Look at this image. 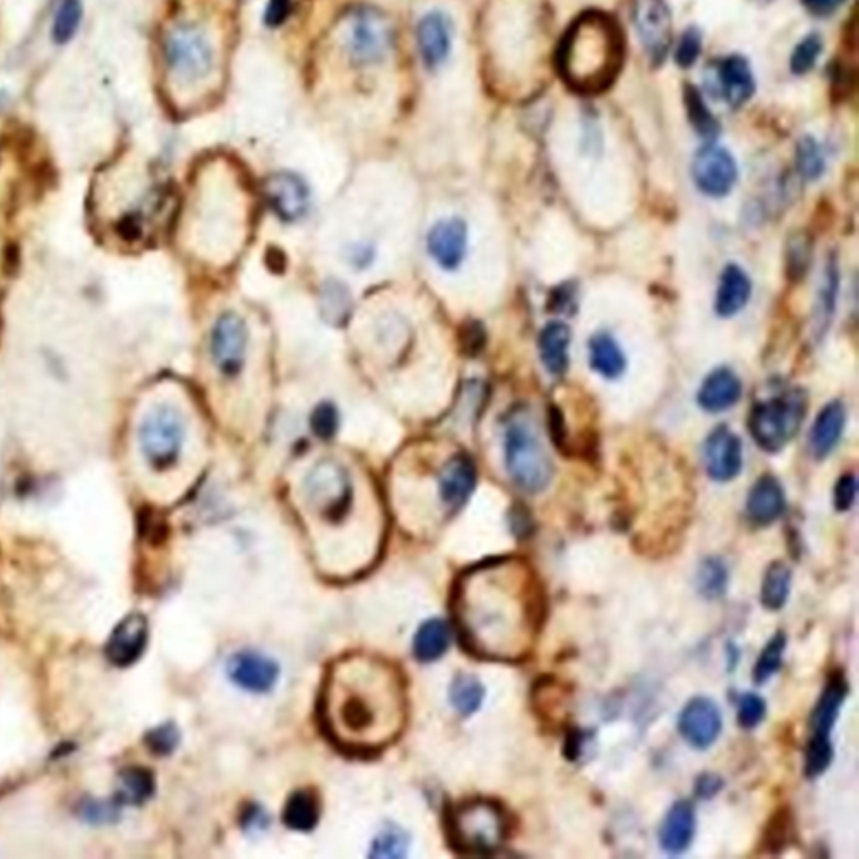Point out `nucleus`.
<instances>
[{
    "instance_id": "obj_28",
    "label": "nucleus",
    "mask_w": 859,
    "mask_h": 859,
    "mask_svg": "<svg viewBox=\"0 0 859 859\" xmlns=\"http://www.w3.org/2000/svg\"><path fill=\"white\" fill-rule=\"evenodd\" d=\"M848 695V683L843 675H834L824 688L823 695L819 697L818 705L811 717V729L813 737H831V730L839 717V710L843 707L844 700Z\"/></svg>"
},
{
    "instance_id": "obj_30",
    "label": "nucleus",
    "mask_w": 859,
    "mask_h": 859,
    "mask_svg": "<svg viewBox=\"0 0 859 859\" xmlns=\"http://www.w3.org/2000/svg\"><path fill=\"white\" fill-rule=\"evenodd\" d=\"M589 365L608 380H615L625 373V353L611 334L599 333L589 339Z\"/></svg>"
},
{
    "instance_id": "obj_23",
    "label": "nucleus",
    "mask_w": 859,
    "mask_h": 859,
    "mask_svg": "<svg viewBox=\"0 0 859 859\" xmlns=\"http://www.w3.org/2000/svg\"><path fill=\"white\" fill-rule=\"evenodd\" d=\"M786 495L779 480L764 475L755 482L747 497V516L757 526H769L784 514Z\"/></svg>"
},
{
    "instance_id": "obj_47",
    "label": "nucleus",
    "mask_w": 859,
    "mask_h": 859,
    "mask_svg": "<svg viewBox=\"0 0 859 859\" xmlns=\"http://www.w3.org/2000/svg\"><path fill=\"white\" fill-rule=\"evenodd\" d=\"M823 53V39L818 34L804 37L796 49L792 51L791 71L796 74H806L814 68L819 56Z\"/></svg>"
},
{
    "instance_id": "obj_41",
    "label": "nucleus",
    "mask_w": 859,
    "mask_h": 859,
    "mask_svg": "<svg viewBox=\"0 0 859 859\" xmlns=\"http://www.w3.org/2000/svg\"><path fill=\"white\" fill-rule=\"evenodd\" d=\"M349 308H351V297L346 287L341 286L339 282H326L321 294V311L324 318L331 324L344 323V319L348 318Z\"/></svg>"
},
{
    "instance_id": "obj_53",
    "label": "nucleus",
    "mask_w": 859,
    "mask_h": 859,
    "mask_svg": "<svg viewBox=\"0 0 859 859\" xmlns=\"http://www.w3.org/2000/svg\"><path fill=\"white\" fill-rule=\"evenodd\" d=\"M148 745L157 754H170L178 744V732L173 725H162L148 735Z\"/></svg>"
},
{
    "instance_id": "obj_59",
    "label": "nucleus",
    "mask_w": 859,
    "mask_h": 859,
    "mask_svg": "<svg viewBox=\"0 0 859 859\" xmlns=\"http://www.w3.org/2000/svg\"><path fill=\"white\" fill-rule=\"evenodd\" d=\"M349 262L358 269L368 267L375 257V252L370 245H355L353 249H349Z\"/></svg>"
},
{
    "instance_id": "obj_2",
    "label": "nucleus",
    "mask_w": 859,
    "mask_h": 859,
    "mask_svg": "<svg viewBox=\"0 0 859 859\" xmlns=\"http://www.w3.org/2000/svg\"><path fill=\"white\" fill-rule=\"evenodd\" d=\"M323 715L331 737L346 749L385 745L395 739L405 719L398 670L368 656L341 660L324 688Z\"/></svg>"
},
{
    "instance_id": "obj_19",
    "label": "nucleus",
    "mask_w": 859,
    "mask_h": 859,
    "mask_svg": "<svg viewBox=\"0 0 859 859\" xmlns=\"http://www.w3.org/2000/svg\"><path fill=\"white\" fill-rule=\"evenodd\" d=\"M148 641V623L143 615L126 616L111 633L106 656L116 667H130L143 655Z\"/></svg>"
},
{
    "instance_id": "obj_48",
    "label": "nucleus",
    "mask_w": 859,
    "mask_h": 859,
    "mask_svg": "<svg viewBox=\"0 0 859 859\" xmlns=\"http://www.w3.org/2000/svg\"><path fill=\"white\" fill-rule=\"evenodd\" d=\"M766 702L755 693H745L739 700L737 720L744 729H754L766 717Z\"/></svg>"
},
{
    "instance_id": "obj_35",
    "label": "nucleus",
    "mask_w": 859,
    "mask_h": 859,
    "mask_svg": "<svg viewBox=\"0 0 859 859\" xmlns=\"http://www.w3.org/2000/svg\"><path fill=\"white\" fill-rule=\"evenodd\" d=\"M813 261V242L807 232H794L786 245V272L789 281L804 279Z\"/></svg>"
},
{
    "instance_id": "obj_32",
    "label": "nucleus",
    "mask_w": 859,
    "mask_h": 859,
    "mask_svg": "<svg viewBox=\"0 0 859 859\" xmlns=\"http://www.w3.org/2000/svg\"><path fill=\"white\" fill-rule=\"evenodd\" d=\"M450 628L442 620H430L418 630L413 650L420 662H435L448 650Z\"/></svg>"
},
{
    "instance_id": "obj_24",
    "label": "nucleus",
    "mask_w": 859,
    "mask_h": 859,
    "mask_svg": "<svg viewBox=\"0 0 859 859\" xmlns=\"http://www.w3.org/2000/svg\"><path fill=\"white\" fill-rule=\"evenodd\" d=\"M742 395L739 376L729 368L712 371L698 391V405L705 412L719 413L734 407Z\"/></svg>"
},
{
    "instance_id": "obj_50",
    "label": "nucleus",
    "mask_w": 859,
    "mask_h": 859,
    "mask_svg": "<svg viewBox=\"0 0 859 859\" xmlns=\"http://www.w3.org/2000/svg\"><path fill=\"white\" fill-rule=\"evenodd\" d=\"M700 53H702V34L697 27H690L683 32L677 47V54H675V61L680 68H692L693 64L697 63Z\"/></svg>"
},
{
    "instance_id": "obj_44",
    "label": "nucleus",
    "mask_w": 859,
    "mask_h": 859,
    "mask_svg": "<svg viewBox=\"0 0 859 859\" xmlns=\"http://www.w3.org/2000/svg\"><path fill=\"white\" fill-rule=\"evenodd\" d=\"M408 836L401 829L386 828L371 844V858L398 859L407 854Z\"/></svg>"
},
{
    "instance_id": "obj_18",
    "label": "nucleus",
    "mask_w": 859,
    "mask_h": 859,
    "mask_svg": "<svg viewBox=\"0 0 859 859\" xmlns=\"http://www.w3.org/2000/svg\"><path fill=\"white\" fill-rule=\"evenodd\" d=\"M227 670L232 682L249 692H269L279 678L276 663L256 651H240L232 656Z\"/></svg>"
},
{
    "instance_id": "obj_43",
    "label": "nucleus",
    "mask_w": 859,
    "mask_h": 859,
    "mask_svg": "<svg viewBox=\"0 0 859 859\" xmlns=\"http://www.w3.org/2000/svg\"><path fill=\"white\" fill-rule=\"evenodd\" d=\"M797 168L806 180H818L824 173L823 150L811 136H804L797 145Z\"/></svg>"
},
{
    "instance_id": "obj_38",
    "label": "nucleus",
    "mask_w": 859,
    "mask_h": 859,
    "mask_svg": "<svg viewBox=\"0 0 859 859\" xmlns=\"http://www.w3.org/2000/svg\"><path fill=\"white\" fill-rule=\"evenodd\" d=\"M729 583V571L724 561L719 558H709L703 561L698 569V591L703 598L719 599L725 594Z\"/></svg>"
},
{
    "instance_id": "obj_3",
    "label": "nucleus",
    "mask_w": 859,
    "mask_h": 859,
    "mask_svg": "<svg viewBox=\"0 0 859 859\" xmlns=\"http://www.w3.org/2000/svg\"><path fill=\"white\" fill-rule=\"evenodd\" d=\"M625 32L608 12H584L559 42L556 68L566 86L581 96L608 91L625 64Z\"/></svg>"
},
{
    "instance_id": "obj_20",
    "label": "nucleus",
    "mask_w": 859,
    "mask_h": 859,
    "mask_svg": "<svg viewBox=\"0 0 859 859\" xmlns=\"http://www.w3.org/2000/svg\"><path fill=\"white\" fill-rule=\"evenodd\" d=\"M477 484V470L470 457L460 453L448 460L440 477H438V492L448 511H459L460 507L469 500Z\"/></svg>"
},
{
    "instance_id": "obj_16",
    "label": "nucleus",
    "mask_w": 859,
    "mask_h": 859,
    "mask_svg": "<svg viewBox=\"0 0 859 859\" xmlns=\"http://www.w3.org/2000/svg\"><path fill=\"white\" fill-rule=\"evenodd\" d=\"M467 242L469 230L464 220H440L428 232V252L445 271H453L462 264L467 254Z\"/></svg>"
},
{
    "instance_id": "obj_14",
    "label": "nucleus",
    "mask_w": 859,
    "mask_h": 859,
    "mask_svg": "<svg viewBox=\"0 0 859 859\" xmlns=\"http://www.w3.org/2000/svg\"><path fill=\"white\" fill-rule=\"evenodd\" d=\"M678 730L695 749H709L722 732V714L714 700L692 698L678 717Z\"/></svg>"
},
{
    "instance_id": "obj_9",
    "label": "nucleus",
    "mask_w": 859,
    "mask_h": 859,
    "mask_svg": "<svg viewBox=\"0 0 859 859\" xmlns=\"http://www.w3.org/2000/svg\"><path fill=\"white\" fill-rule=\"evenodd\" d=\"M167 59L177 78L193 83L207 78L214 68V47L204 31L180 26L168 36Z\"/></svg>"
},
{
    "instance_id": "obj_54",
    "label": "nucleus",
    "mask_w": 859,
    "mask_h": 859,
    "mask_svg": "<svg viewBox=\"0 0 859 859\" xmlns=\"http://www.w3.org/2000/svg\"><path fill=\"white\" fill-rule=\"evenodd\" d=\"M547 425H549V433H551L554 445L561 452H568V435H566V427H564L563 413H561L559 408L549 407V410H547Z\"/></svg>"
},
{
    "instance_id": "obj_5",
    "label": "nucleus",
    "mask_w": 859,
    "mask_h": 859,
    "mask_svg": "<svg viewBox=\"0 0 859 859\" xmlns=\"http://www.w3.org/2000/svg\"><path fill=\"white\" fill-rule=\"evenodd\" d=\"M505 467L517 487L539 494L551 484L552 462L541 440L526 420L514 418L505 428Z\"/></svg>"
},
{
    "instance_id": "obj_56",
    "label": "nucleus",
    "mask_w": 859,
    "mask_h": 859,
    "mask_svg": "<svg viewBox=\"0 0 859 859\" xmlns=\"http://www.w3.org/2000/svg\"><path fill=\"white\" fill-rule=\"evenodd\" d=\"M722 787H724V781L719 776H715V774H703V776L698 777L695 791H697V796L703 797V799H710L715 794H719Z\"/></svg>"
},
{
    "instance_id": "obj_37",
    "label": "nucleus",
    "mask_w": 859,
    "mask_h": 859,
    "mask_svg": "<svg viewBox=\"0 0 859 859\" xmlns=\"http://www.w3.org/2000/svg\"><path fill=\"white\" fill-rule=\"evenodd\" d=\"M485 690L482 683L472 675H460L455 678L450 688V700L460 715L475 714L484 702Z\"/></svg>"
},
{
    "instance_id": "obj_45",
    "label": "nucleus",
    "mask_w": 859,
    "mask_h": 859,
    "mask_svg": "<svg viewBox=\"0 0 859 859\" xmlns=\"http://www.w3.org/2000/svg\"><path fill=\"white\" fill-rule=\"evenodd\" d=\"M833 762V744L831 737H813L807 744L806 766L804 772L807 777H818L828 771Z\"/></svg>"
},
{
    "instance_id": "obj_49",
    "label": "nucleus",
    "mask_w": 859,
    "mask_h": 859,
    "mask_svg": "<svg viewBox=\"0 0 859 859\" xmlns=\"http://www.w3.org/2000/svg\"><path fill=\"white\" fill-rule=\"evenodd\" d=\"M311 427L321 440L333 438L339 428V413L336 407H333L331 403H321L314 408L313 415H311Z\"/></svg>"
},
{
    "instance_id": "obj_36",
    "label": "nucleus",
    "mask_w": 859,
    "mask_h": 859,
    "mask_svg": "<svg viewBox=\"0 0 859 859\" xmlns=\"http://www.w3.org/2000/svg\"><path fill=\"white\" fill-rule=\"evenodd\" d=\"M318 802L311 792H296L289 799L284 821L294 831H311L318 824Z\"/></svg>"
},
{
    "instance_id": "obj_39",
    "label": "nucleus",
    "mask_w": 859,
    "mask_h": 859,
    "mask_svg": "<svg viewBox=\"0 0 859 859\" xmlns=\"http://www.w3.org/2000/svg\"><path fill=\"white\" fill-rule=\"evenodd\" d=\"M155 784L150 772L131 767L121 774L120 799L126 804H141L153 794Z\"/></svg>"
},
{
    "instance_id": "obj_11",
    "label": "nucleus",
    "mask_w": 859,
    "mask_h": 859,
    "mask_svg": "<svg viewBox=\"0 0 859 859\" xmlns=\"http://www.w3.org/2000/svg\"><path fill=\"white\" fill-rule=\"evenodd\" d=\"M247 341H249L247 326L240 316L227 313L217 319L212 331V339H210V348L220 375L229 376V378L239 375L245 365Z\"/></svg>"
},
{
    "instance_id": "obj_29",
    "label": "nucleus",
    "mask_w": 859,
    "mask_h": 859,
    "mask_svg": "<svg viewBox=\"0 0 859 859\" xmlns=\"http://www.w3.org/2000/svg\"><path fill=\"white\" fill-rule=\"evenodd\" d=\"M571 329L568 324L549 323L539 336V353L546 370L552 375H563L569 366Z\"/></svg>"
},
{
    "instance_id": "obj_22",
    "label": "nucleus",
    "mask_w": 859,
    "mask_h": 859,
    "mask_svg": "<svg viewBox=\"0 0 859 859\" xmlns=\"http://www.w3.org/2000/svg\"><path fill=\"white\" fill-rule=\"evenodd\" d=\"M418 46L423 63L435 69L445 63L452 47V24L442 12H430L418 24Z\"/></svg>"
},
{
    "instance_id": "obj_42",
    "label": "nucleus",
    "mask_w": 859,
    "mask_h": 859,
    "mask_svg": "<svg viewBox=\"0 0 859 859\" xmlns=\"http://www.w3.org/2000/svg\"><path fill=\"white\" fill-rule=\"evenodd\" d=\"M83 16L81 0H63L54 19L53 39L58 44H66L78 32L79 22Z\"/></svg>"
},
{
    "instance_id": "obj_17",
    "label": "nucleus",
    "mask_w": 859,
    "mask_h": 859,
    "mask_svg": "<svg viewBox=\"0 0 859 859\" xmlns=\"http://www.w3.org/2000/svg\"><path fill=\"white\" fill-rule=\"evenodd\" d=\"M266 198L274 214L284 222H296L308 212L309 192L301 178L277 173L266 182Z\"/></svg>"
},
{
    "instance_id": "obj_57",
    "label": "nucleus",
    "mask_w": 859,
    "mask_h": 859,
    "mask_svg": "<svg viewBox=\"0 0 859 859\" xmlns=\"http://www.w3.org/2000/svg\"><path fill=\"white\" fill-rule=\"evenodd\" d=\"M844 0H802V6L816 17H828L843 6Z\"/></svg>"
},
{
    "instance_id": "obj_33",
    "label": "nucleus",
    "mask_w": 859,
    "mask_h": 859,
    "mask_svg": "<svg viewBox=\"0 0 859 859\" xmlns=\"http://www.w3.org/2000/svg\"><path fill=\"white\" fill-rule=\"evenodd\" d=\"M792 574L791 569L781 561L772 563L767 568L761 586V603L764 608L771 611L781 610L786 604L789 593H791Z\"/></svg>"
},
{
    "instance_id": "obj_21",
    "label": "nucleus",
    "mask_w": 859,
    "mask_h": 859,
    "mask_svg": "<svg viewBox=\"0 0 859 859\" xmlns=\"http://www.w3.org/2000/svg\"><path fill=\"white\" fill-rule=\"evenodd\" d=\"M715 83L722 98L734 108L747 103L755 91V79L747 59L742 56H729L722 59L715 68Z\"/></svg>"
},
{
    "instance_id": "obj_60",
    "label": "nucleus",
    "mask_w": 859,
    "mask_h": 859,
    "mask_svg": "<svg viewBox=\"0 0 859 859\" xmlns=\"http://www.w3.org/2000/svg\"><path fill=\"white\" fill-rule=\"evenodd\" d=\"M287 9H289L287 0H272L269 12H267V19L272 24H279L287 16Z\"/></svg>"
},
{
    "instance_id": "obj_51",
    "label": "nucleus",
    "mask_w": 859,
    "mask_h": 859,
    "mask_svg": "<svg viewBox=\"0 0 859 859\" xmlns=\"http://www.w3.org/2000/svg\"><path fill=\"white\" fill-rule=\"evenodd\" d=\"M792 816L787 809L784 811H779V813L772 818L771 824H769V828H767L766 833V846L767 848L774 849V851H779V849L784 848L789 841H791V833H792Z\"/></svg>"
},
{
    "instance_id": "obj_7",
    "label": "nucleus",
    "mask_w": 859,
    "mask_h": 859,
    "mask_svg": "<svg viewBox=\"0 0 859 859\" xmlns=\"http://www.w3.org/2000/svg\"><path fill=\"white\" fill-rule=\"evenodd\" d=\"M187 435L182 413L172 405H157L143 417L140 425L141 452L157 470H167L177 462Z\"/></svg>"
},
{
    "instance_id": "obj_15",
    "label": "nucleus",
    "mask_w": 859,
    "mask_h": 859,
    "mask_svg": "<svg viewBox=\"0 0 859 859\" xmlns=\"http://www.w3.org/2000/svg\"><path fill=\"white\" fill-rule=\"evenodd\" d=\"M703 462L710 479L729 482L742 470V442L730 428H715L703 447Z\"/></svg>"
},
{
    "instance_id": "obj_46",
    "label": "nucleus",
    "mask_w": 859,
    "mask_h": 859,
    "mask_svg": "<svg viewBox=\"0 0 859 859\" xmlns=\"http://www.w3.org/2000/svg\"><path fill=\"white\" fill-rule=\"evenodd\" d=\"M376 339L386 351H398L407 344L408 326L398 316H383L375 326Z\"/></svg>"
},
{
    "instance_id": "obj_13",
    "label": "nucleus",
    "mask_w": 859,
    "mask_h": 859,
    "mask_svg": "<svg viewBox=\"0 0 859 859\" xmlns=\"http://www.w3.org/2000/svg\"><path fill=\"white\" fill-rule=\"evenodd\" d=\"M349 51L356 63L371 64L380 61L391 44V29L385 17L378 12L361 11L349 24Z\"/></svg>"
},
{
    "instance_id": "obj_27",
    "label": "nucleus",
    "mask_w": 859,
    "mask_h": 859,
    "mask_svg": "<svg viewBox=\"0 0 859 859\" xmlns=\"http://www.w3.org/2000/svg\"><path fill=\"white\" fill-rule=\"evenodd\" d=\"M752 284L747 274L739 266L725 267L720 277L717 299H715V311L722 318H732L747 306Z\"/></svg>"
},
{
    "instance_id": "obj_34",
    "label": "nucleus",
    "mask_w": 859,
    "mask_h": 859,
    "mask_svg": "<svg viewBox=\"0 0 859 859\" xmlns=\"http://www.w3.org/2000/svg\"><path fill=\"white\" fill-rule=\"evenodd\" d=\"M685 106H687L688 120L692 123L693 130L705 140H714L720 133L719 121L712 115V111L709 110V106L697 88L693 86L685 88Z\"/></svg>"
},
{
    "instance_id": "obj_58",
    "label": "nucleus",
    "mask_w": 859,
    "mask_h": 859,
    "mask_svg": "<svg viewBox=\"0 0 859 859\" xmlns=\"http://www.w3.org/2000/svg\"><path fill=\"white\" fill-rule=\"evenodd\" d=\"M467 338H465V348L469 351L470 355H475V353H479L480 349L484 348L485 344V333L484 328L480 326V324L474 323L467 326Z\"/></svg>"
},
{
    "instance_id": "obj_55",
    "label": "nucleus",
    "mask_w": 859,
    "mask_h": 859,
    "mask_svg": "<svg viewBox=\"0 0 859 859\" xmlns=\"http://www.w3.org/2000/svg\"><path fill=\"white\" fill-rule=\"evenodd\" d=\"M83 816L91 823H110L118 818V807L108 802L91 801L83 806Z\"/></svg>"
},
{
    "instance_id": "obj_26",
    "label": "nucleus",
    "mask_w": 859,
    "mask_h": 859,
    "mask_svg": "<svg viewBox=\"0 0 859 859\" xmlns=\"http://www.w3.org/2000/svg\"><path fill=\"white\" fill-rule=\"evenodd\" d=\"M846 425V408L841 401H831L821 410L811 430V450L816 459H826L833 452Z\"/></svg>"
},
{
    "instance_id": "obj_40",
    "label": "nucleus",
    "mask_w": 859,
    "mask_h": 859,
    "mask_svg": "<svg viewBox=\"0 0 859 859\" xmlns=\"http://www.w3.org/2000/svg\"><path fill=\"white\" fill-rule=\"evenodd\" d=\"M786 635L784 633H776L772 636L766 648L759 655V660L754 667V680L757 683H766L771 680L782 665V656L786 651Z\"/></svg>"
},
{
    "instance_id": "obj_25",
    "label": "nucleus",
    "mask_w": 859,
    "mask_h": 859,
    "mask_svg": "<svg viewBox=\"0 0 859 859\" xmlns=\"http://www.w3.org/2000/svg\"><path fill=\"white\" fill-rule=\"evenodd\" d=\"M697 828L695 809L688 801H678L670 807L660 828V844L670 854H682L692 844Z\"/></svg>"
},
{
    "instance_id": "obj_4",
    "label": "nucleus",
    "mask_w": 859,
    "mask_h": 859,
    "mask_svg": "<svg viewBox=\"0 0 859 859\" xmlns=\"http://www.w3.org/2000/svg\"><path fill=\"white\" fill-rule=\"evenodd\" d=\"M509 819L492 801L477 799L457 807L450 816V836L455 848L472 854H490L505 843Z\"/></svg>"
},
{
    "instance_id": "obj_12",
    "label": "nucleus",
    "mask_w": 859,
    "mask_h": 859,
    "mask_svg": "<svg viewBox=\"0 0 859 859\" xmlns=\"http://www.w3.org/2000/svg\"><path fill=\"white\" fill-rule=\"evenodd\" d=\"M692 175L700 192L710 197H724L734 188L739 170L729 150L707 145L693 158Z\"/></svg>"
},
{
    "instance_id": "obj_61",
    "label": "nucleus",
    "mask_w": 859,
    "mask_h": 859,
    "mask_svg": "<svg viewBox=\"0 0 859 859\" xmlns=\"http://www.w3.org/2000/svg\"><path fill=\"white\" fill-rule=\"evenodd\" d=\"M247 829H264L266 828L267 819L264 818V814L259 811V809H254L252 813H249V818H247Z\"/></svg>"
},
{
    "instance_id": "obj_10",
    "label": "nucleus",
    "mask_w": 859,
    "mask_h": 859,
    "mask_svg": "<svg viewBox=\"0 0 859 859\" xmlns=\"http://www.w3.org/2000/svg\"><path fill=\"white\" fill-rule=\"evenodd\" d=\"M631 17L653 64H662L672 46V14L665 0H633Z\"/></svg>"
},
{
    "instance_id": "obj_8",
    "label": "nucleus",
    "mask_w": 859,
    "mask_h": 859,
    "mask_svg": "<svg viewBox=\"0 0 859 859\" xmlns=\"http://www.w3.org/2000/svg\"><path fill=\"white\" fill-rule=\"evenodd\" d=\"M304 494L318 516L339 521L349 511L353 489L343 465L334 460H321L304 480Z\"/></svg>"
},
{
    "instance_id": "obj_52",
    "label": "nucleus",
    "mask_w": 859,
    "mask_h": 859,
    "mask_svg": "<svg viewBox=\"0 0 859 859\" xmlns=\"http://www.w3.org/2000/svg\"><path fill=\"white\" fill-rule=\"evenodd\" d=\"M856 490H858V484H856L854 475H843L834 487V507L839 512L849 511L853 507L854 500H856Z\"/></svg>"
},
{
    "instance_id": "obj_1",
    "label": "nucleus",
    "mask_w": 859,
    "mask_h": 859,
    "mask_svg": "<svg viewBox=\"0 0 859 859\" xmlns=\"http://www.w3.org/2000/svg\"><path fill=\"white\" fill-rule=\"evenodd\" d=\"M453 608L470 650L494 660H521L539 635L546 599L529 564L495 559L462 576Z\"/></svg>"
},
{
    "instance_id": "obj_31",
    "label": "nucleus",
    "mask_w": 859,
    "mask_h": 859,
    "mask_svg": "<svg viewBox=\"0 0 859 859\" xmlns=\"http://www.w3.org/2000/svg\"><path fill=\"white\" fill-rule=\"evenodd\" d=\"M839 292L838 264L833 257H829L826 269H824L823 282L819 286L818 299H816V311H814V331L823 334L828 331L829 323L833 319L836 309V299Z\"/></svg>"
},
{
    "instance_id": "obj_6",
    "label": "nucleus",
    "mask_w": 859,
    "mask_h": 859,
    "mask_svg": "<svg viewBox=\"0 0 859 859\" xmlns=\"http://www.w3.org/2000/svg\"><path fill=\"white\" fill-rule=\"evenodd\" d=\"M806 408L807 396L802 390H789L772 400L761 401L750 410V435L762 450L779 452L796 437Z\"/></svg>"
}]
</instances>
